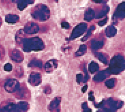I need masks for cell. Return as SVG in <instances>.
I'll use <instances>...</instances> for the list:
<instances>
[{
  "label": "cell",
  "instance_id": "12",
  "mask_svg": "<svg viewBox=\"0 0 125 112\" xmlns=\"http://www.w3.org/2000/svg\"><path fill=\"white\" fill-rule=\"evenodd\" d=\"M10 57H11V59L13 61H15V62H22L23 61V54L19 51L18 49H13L10 51Z\"/></svg>",
  "mask_w": 125,
  "mask_h": 112
},
{
  "label": "cell",
  "instance_id": "9",
  "mask_svg": "<svg viewBox=\"0 0 125 112\" xmlns=\"http://www.w3.org/2000/svg\"><path fill=\"white\" fill-rule=\"evenodd\" d=\"M125 2L123 1L122 3H120L118 6H117V9L115 13H114V20L115 19H123L124 16H125Z\"/></svg>",
  "mask_w": 125,
  "mask_h": 112
},
{
  "label": "cell",
  "instance_id": "25",
  "mask_svg": "<svg viewBox=\"0 0 125 112\" xmlns=\"http://www.w3.org/2000/svg\"><path fill=\"white\" fill-rule=\"evenodd\" d=\"M24 35H25V33H24L23 30H19V31L17 32V34H16V41H17V43H21L22 42V39H24Z\"/></svg>",
  "mask_w": 125,
  "mask_h": 112
},
{
  "label": "cell",
  "instance_id": "27",
  "mask_svg": "<svg viewBox=\"0 0 125 112\" xmlns=\"http://www.w3.org/2000/svg\"><path fill=\"white\" fill-rule=\"evenodd\" d=\"M27 6V3L25 2V0H17V7L20 11L24 10V8Z\"/></svg>",
  "mask_w": 125,
  "mask_h": 112
},
{
  "label": "cell",
  "instance_id": "18",
  "mask_svg": "<svg viewBox=\"0 0 125 112\" xmlns=\"http://www.w3.org/2000/svg\"><path fill=\"white\" fill-rule=\"evenodd\" d=\"M94 16H95L94 10L91 9V8H89V9L86 10V12H85V14H84V19L86 20V21H91V20L94 18Z\"/></svg>",
  "mask_w": 125,
  "mask_h": 112
},
{
  "label": "cell",
  "instance_id": "2",
  "mask_svg": "<svg viewBox=\"0 0 125 112\" xmlns=\"http://www.w3.org/2000/svg\"><path fill=\"white\" fill-rule=\"evenodd\" d=\"M123 105L122 101H117L112 98L103 100L99 104H96V107H100L104 112H114L115 110L121 108Z\"/></svg>",
  "mask_w": 125,
  "mask_h": 112
},
{
  "label": "cell",
  "instance_id": "37",
  "mask_svg": "<svg viewBox=\"0 0 125 112\" xmlns=\"http://www.w3.org/2000/svg\"><path fill=\"white\" fill-rule=\"evenodd\" d=\"M81 90H82V92H83V93H84V92H85V91L87 90V86L85 85V86H84V87H83V88H82Z\"/></svg>",
  "mask_w": 125,
  "mask_h": 112
},
{
  "label": "cell",
  "instance_id": "23",
  "mask_svg": "<svg viewBox=\"0 0 125 112\" xmlns=\"http://www.w3.org/2000/svg\"><path fill=\"white\" fill-rule=\"evenodd\" d=\"M99 69V66L96 62H94V61H92L91 63H89V66H88V70H89V72L90 73H94L96 72V71H98Z\"/></svg>",
  "mask_w": 125,
  "mask_h": 112
},
{
  "label": "cell",
  "instance_id": "36",
  "mask_svg": "<svg viewBox=\"0 0 125 112\" xmlns=\"http://www.w3.org/2000/svg\"><path fill=\"white\" fill-rule=\"evenodd\" d=\"M25 2L27 3V5L28 4H32V3H34V0H25Z\"/></svg>",
  "mask_w": 125,
  "mask_h": 112
},
{
  "label": "cell",
  "instance_id": "10",
  "mask_svg": "<svg viewBox=\"0 0 125 112\" xmlns=\"http://www.w3.org/2000/svg\"><path fill=\"white\" fill-rule=\"evenodd\" d=\"M41 75L39 73H36V72H33V73H31L29 78H28V82L31 84V85H33V86H37L41 83Z\"/></svg>",
  "mask_w": 125,
  "mask_h": 112
},
{
  "label": "cell",
  "instance_id": "15",
  "mask_svg": "<svg viewBox=\"0 0 125 112\" xmlns=\"http://www.w3.org/2000/svg\"><path fill=\"white\" fill-rule=\"evenodd\" d=\"M0 112H16V104L14 103H8L1 107Z\"/></svg>",
  "mask_w": 125,
  "mask_h": 112
},
{
  "label": "cell",
  "instance_id": "31",
  "mask_svg": "<svg viewBox=\"0 0 125 112\" xmlns=\"http://www.w3.org/2000/svg\"><path fill=\"white\" fill-rule=\"evenodd\" d=\"M107 21H108V18H105V19H103L102 21H99L98 24H99L100 26H103V25H105V24L107 23Z\"/></svg>",
  "mask_w": 125,
  "mask_h": 112
},
{
  "label": "cell",
  "instance_id": "6",
  "mask_svg": "<svg viewBox=\"0 0 125 112\" xmlns=\"http://www.w3.org/2000/svg\"><path fill=\"white\" fill-rule=\"evenodd\" d=\"M86 29H87V24L86 23H80V24H78L74 28L73 31H72V34H71V36H70L69 39L70 40H73L75 38H78L79 36L83 35V33L86 31Z\"/></svg>",
  "mask_w": 125,
  "mask_h": 112
},
{
  "label": "cell",
  "instance_id": "11",
  "mask_svg": "<svg viewBox=\"0 0 125 112\" xmlns=\"http://www.w3.org/2000/svg\"><path fill=\"white\" fill-rule=\"evenodd\" d=\"M60 102H61V98H60V97L54 98V99L50 102V104H49V106H48V110L60 112Z\"/></svg>",
  "mask_w": 125,
  "mask_h": 112
},
{
  "label": "cell",
  "instance_id": "41",
  "mask_svg": "<svg viewBox=\"0 0 125 112\" xmlns=\"http://www.w3.org/2000/svg\"><path fill=\"white\" fill-rule=\"evenodd\" d=\"M55 1H58V0H55Z\"/></svg>",
  "mask_w": 125,
  "mask_h": 112
},
{
  "label": "cell",
  "instance_id": "5",
  "mask_svg": "<svg viewBox=\"0 0 125 112\" xmlns=\"http://www.w3.org/2000/svg\"><path fill=\"white\" fill-rule=\"evenodd\" d=\"M4 88L7 92L9 93H14L17 90L20 89V84L16 79H8L5 84H4Z\"/></svg>",
  "mask_w": 125,
  "mask_h": 112
},
{
  "label": "cell",
  "instance_id": "20",
  "mask_svg": "<svg viewBox=\"0 0 125 112\" xmlns=\"http://www.w3.org/2000/svg\"><path fill=\"white\" fill-rule=\"evenodd\" d=\"M109 12V7L108 6H104L100 11L94 16V17H96V18H98V19H100V18H102V17H104V16H106L107 15V13Z\"/></svg>",
  "mask_w": 125,
  "mask_h": 112
},
{
  "label": "cell",
  "instance_id": "38",
  "mask_svg": "<svg viewBox=\"0 0 125 112\" xmlns=\"http://www.w3.org/2000/svg\"><path fill=\"white\" fill-rule=\"evenodd\" d=\"M1 24H2V19L0 18V26H1Z\"/></svg>",
  "mask_w": 125,
  "mask_h": 112
},
{
  "label": "cell",
  "instance_id": "7",
  "mask_svg": "<svg viewBox=\"0 0 125 112\" xmlns=\"http://www.w3.org/2000/svg\"><path fill=\"white\" fill-rule=\"evenodd\" d=\"M23 31L25 34H34L39 31V26L33 22H29L24 26Z\"/></svg>",
  "mask_w": 125,
  "mask_h": 112
},
{
  "label": "cell",
  "instance_id": "16",
  "mask_svg": "<svg viewBox=\"0 0 125 112\" xmlns=\"http://www.w3.org/2000/svg\"><path fill=\"white\" fill-rule=\"evenodd\" d=\"M104 45V41L103 40H97V39H94L91 41V49L92 50H97L99 48H101L102 46Z\"/></svg>",
  "mask_w": 125,
  "mask_h": 112
},
{
  "label": "cell",
  "instance_id": "28",
  "mask_svg": "<svg viewBox=\"0 0 125 112\" xmlns=\"http://www.w3.org/2000/svg\"><path fill=\"white\" fill-rule=\"evenodd\" d=\"M94 29H95V26H91L89 29H88V31H87V34L84 36V37H83V39H82V41H86V40L90 37V35L92 34V32L93 31H94Z\"/></svg>",
  "mask_w": 125,
  "mask_h": 112
},
{
  "label": "cell",
  "instance_id": "8",
  "mask_svg": "<svg viewBox=\"0 0 125 112\" xmlns=\"http://www.w3.org/2000/svg\"><path fill=\"white\" fill-rule=\"evenodd\" d=\"M57 66H58V61L55 60V59H51V60L47 61V62L45 63L44 69H45V71L47 73H51L57 68Z\"/></svg>",
  "mask_w": 125,
  "mask_h": 112
},
{
  "label": "cell",
  "instance_id": "24",
  "mask_svg": "<svg viewBox=\"0 0 125 112\" xmlns=\"http://www.w3.org/2000/svg\"><path fill=\"white\" fill-rule=\"evenodd\" d=\"M86 51H87V47H86V45H81V46L78 48V50L76 51L75 56H76V57L82 56L83 54H85V53H86Z\"/></svg>",
  "mask_w": 125,
  "mask_h": 112
},
{
  "label": "cell",
  "instance_id": "3",
  "mask_svg": "<svg viewBox=\"0 0 125 112\" xmlns=\"http://www.w3.org/2000/svg\"><path fill=\"white\" fill-rule=\"evenodd\" d=\"M124 57L122 55H115L109 64V72L110 74H119L122 70H124Z\"/></svg>",
  "mask_w": 125,
  "mask_h": 112
},
{
  "label": "cell",
  "instance_id": "21",
  "mask_svg": "<svg viewBox=\"0 0 125 112\" xmlns=\"http://www.w3.org/2000/svg\"><path fill=\"white\" fill-rule=\"evenodd\" d=\"M95 56L101 61V62L107 64L108 63V56L105 54V53H102V52H98V53H95Z\"/></svg>",
  "mask_w": 125,
  "mask_h": 112
},
{
  "label": "cell",
  "instance_id": "33",
  "mask_svg": "<svg viewBox=\"0 0 125 112\" xmlns=\"http://www.w3.org/2000/svg\"><path fill=\"white\" fill-rule=\"evenodd\" d=\"M89 100L90 101H94V96H93V92H92V91L89 93Z\"/></svg>",
  "mask_w": 125,
  "mask_h": 112
},
{
  "label": "cell",
  "instance_id": "29",
  "mask_svg": "<svg viewBox=\"0 0 125 112\" xmlns=\"http://www.w3.org/2000/svg\"><path fill=\"white\" fill-rule=\"evenodd\" d=\"M105 85L108 88H113L114 85H115V80H114V79H108V80H106Z\"/></svg>",
  "mask_w": 125,
  "mask_h": 112
},
{
  "label": "cell",
  "instance_id": "35",
  "mask_svg": "<svg viewBox=\"0 0 125 112\" xmlns=\"http://www.w3.org/2000/svg\"><path fill=\"white\" fill-rule=\"evenodd\" d=\"M82 109H83V112H91V109L88 108V106L85 107V108H82Z\"/></svg>",
  "mask_w": 125,
  "mask_h": 112
},
{
  "label": "cell",
  "instance_id": "34",
  "mask_svg": "<svg viewBox=\"0 0 125 112\" xmlns=\"http://www.w3.org/2000/svg\"><path fill=\"white\" fill-rule=\"evenodd\" d=\"M95 3H105L107 0H93Z\"/></svg>",
  "mask_w": 125,
  "mask_h": 112
},
{
  "label": "cell",
  "instance_id": "40",
  "mask_svg": "<svg viewBox=\"0 0 125 112\" xmlns=\"http://www.w3.org/2000/svg\"><path fill=\"white\" fill-rule=\"evenodd\" d=\"M98 112H104V111H98Z\"/></svg>",
  "mask_w": 125,
  "mask_h": 112
},
{
  "label": "cell",
  "instance_id": "19",
  "mask_svg": "<svg viewBox=\"0 0 125 112\" xmlns=\"http://www.w3.org/2000/svg\"><path fill=\"white\" fill-rule=\"evenodd\" d=\"M19 20V16L15 15V14H8L5 17V21L7 23H16Z\"/></svg>",
  "mask_w": 125,
  "mask_h": 112
},
{
  "label": "cell",
  "instance_id": "30",
  "mask_svg": "<svg viewBox=\"0 0 125 112\" xmlns=\"http://www.w3.org/2000/svg\"><path fill=\"white\" fill-rule=\"evenodd\" d=\"M4 70H5V71H11V70H12V65L10 64V63L5 64V66H4Z\"/></svg>",
  "mask_w": 125,
  "mask_h": 112
},
{
  "label": "cell",
  "instance_id": "39",
  "mask_svg": "<svg viewBox=\"0 0 125 112\" xmlns=\"http://www.w3.org/2000/svg\"><path fill=\"white\" fill-rule=\"evenodd\" d=\"M12 1H13V2H16V1H17V0H12Z\"/></svg>",
  "mask_w": 125,
  "mask_h": 112
},
{
  "label": "cell",
  "instance_id": "26",
  "mask_svg": "<svg viewBox=\"0 0 125 112\" xmlns=\"http://www.w3.org/2000/svg\"><path fill=\"white\" fill-rule=\"evenodd\" d=\"M76 80L78 83H82V82H86L88 80V76L87 75H83V74H77L76 75Z\"/></svg>",
  "mask_w": 125,
  "mask_h": 112
},
{
  "label": "cell",
  "instance_id": "22",
  "mask_svg": "<svg viewBox=\"0 0 125 112\" xmlns=\"http://www.w3.org/2000/svg\"><path fill=\"white\" fill-rule=\"evenodd\" d=\"M29 66L30 67H37V68H42L43 67V62L41 60H32V61H30V63H29Z\"/></svg>",
  "mask_w": 125,
  "mask_h": 112
},
{
  "label": "cell",
  "instance_id": "17",
  "mask_svg": "<svg viewBox=\"0 0 125 112\" xmlns=\"http://www.w3.org/2000/svg\"><path fill=\"white\" fill-rule=\"evenodd\" d=\"M116 33H117V29L115 28V26H113V25L108 26L105 30V34H106L107 37H113V36L116 35Z\"/></svg>",
  "mask_w": 125,
  "mask_h": 112
},
{
  "label": "cell",
  "instance_id": "32",
  "mask_svg": "<svg viewBox=\"0 0 125 112\" xmlns=\"http://www.w3.org/2000/svg\"><path fill=\"white\" fill-rule=\"evenodd\" d=\"M61 26L63 27V28H65V29H68V28H69V24H68L67 22H62V23H61Z\"/></svg>",
  "mask_w": 125,
  "mask_h": 112
},
{
  "label": "cell",
  "instance_id": "13",
  "mask_svg": "<svg viewBox=\"0 0 125 112\" xmlns=\"http://www.w3.org/2000/svg\"><path fill=\"white\" fill-rule=\"evenodd\" d=\"M110 74V72H109V69H106V70H103V71H100L99 73H97L94 77H93V80H94V82H101V81H103V80H105L107 77H108V75Z\"/></svg>",
  "mask_w": 125,
  "mask_h": 112
},
{
  "label": "cell",
  "instance_id": "14",
  "mask_svg": "<svg viewBox=\"0 0 125 112\" xmlns=\"http://www.w3.org/2000/svg\"><path fill=\"white\" fill-rule=\"evenodd\" d=\"M29 108V104L26 101H19L16 104V112H26Z\"/></svg>",
  "mask_w": 125,
  "mask_h": 112
},
{
  "label": "cell",
  "instance_id": "1",
  "mask_svg": "<svg viewBox=\"0 0 125 112\" xmlns=\"http://www.w3.org/2000/svg\"><path fill=\"white\" fill-rule=\"evenodd\" d=\"M43 48H44V43L38 37L25 39V41L23 43V50L25 52L39 51V50H42Z\"/></svg>",
  "mask_w": 125,
  "mask_h": 112
},
{
  "label": "cell",
  "instance_id": "4",
  "mask_svg": "<svg viewBox=\"0 0 125 112\" xmlns=\"http://www.w3.org/2000/svg\"><path fill=\"white\" fill-rule=\"evenodd\" d=\"M32 17L38 21H46V20L49 19L50 16V11H49V8L46 5L43 4H39L36 6V8L32 11Z\"/></svg>",
  "mask_w": 125,
  "mask_h": 112
}]
</instances>
